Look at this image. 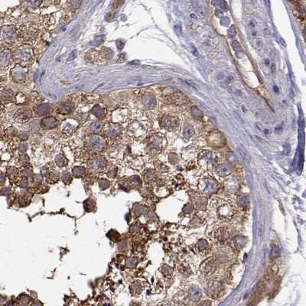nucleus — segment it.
<instances>
[{
  "label": "nucleus",
  "mask_w": 306,
  "mask_h": 306,
  "mask_svg": "<svg viewBox=\"0 0 306 306\" xmlns=\"http://www.w3.org/2000/svg\"><path fill=\"white\" fill-rule=\"evenodd\" d=\"M160 125L163 128L167 129H174L179 125V119L178 117H174V116L164 115L161 118Z\"/></svg>",
  "instance_id": "nucleus-1"
},
{
  "label": "nucleus",
  "mask_w": 306,
  "mask_h": 306,
  "mask_svg": "<svg viewBox=\"0 0 306 306\" xmlns=\"http://www.w3.org/2000/svg\"><path fill=\"white\" fill-rule=\"evenodd\" d=\"M87 145L91 150L99 151L105 146V141L99 136H93L88 139Z\"/></svg>",
  "instance_id": "nucleus-2"
},
{
  "label": "nucleus",
  "mask_w": 306,
  "mask_h": 306,
  "mask_svg": "<svg viewBox=\"0 0 306 306\" xmlns=\"http://www.w3.org/2000/svg\"><path fill=\"white\" fill-rule=\"evenodd\" d=\"M209 143L215 147H221L225 143L224 136L220 132H212L207 138Z\"/></svg>",
  "instance_id": "nucleus-3"
},
{
  "label": "nucleus",
  "mask_w": 306,
  "mask_h": 306,
  "mask_svg": "<svg viewBox=\"0 0 306 306\" xmlns=\"http://www.w3.org/2000/svg\"><path fill=\"white\" fill-rule=\"evenodd\" d=\"M106 162L105 159L100 156L95 157L92 159L89 163V167L92 171L96 172H99L103 171L105 168Z\"/></svg>",
  "instance_id": "nucleus-4"
},
{
  "label": "nucleus",
  "mask_w": 306,
  "mask_h": 306,
  "mask_svg": "<svg viewBox=\"0 0 306 306\" xmlns=\"http://www.w3.org/2000/svg\"><path fill=\"white\" fill-rule=\"evenodd\" d=\"M169 98H168V101L172 103H174L176 105L178 106H184L186 105L187 103H189V99L187 97L184 95V94H181V93H176L174 92V94H172V95L168 96Z\"/></svg>",
  "instance_id": "nucleus-5"
},
{
  "label": "nucleus",
  "mask_w": 306,
  "mask_h": 306,
  "mask_svg": "<svg viewBox=\"0 0 306 306\" xmlns=\"http://www.w3.org/2000/svg\"><path fill=\"white\" fill-rule=\"evenodd\" d=\"M0 37L6 43H11L15 39V31L11 27H4L0 30Z\"/></svg>",
  "instance_id": "nucleus-6"
},
{
  "label": "nucleus",
  "mask_w": 306,
  "mask_h": 306,
  "mask_svg": "<svg viewBox=\"0 0 306 306\" xmlns=\"http://www.w3.org/2000/svg\"><path fill=\"white\" fill-rule=\"evenodd\" d=\"M142 103L148 109H154L156 107V100L154 96L145 94L142 97Z\"/></svg>",
  "instance_id": "nucleus-7"
},
{
  "label": "nucleus",
  "mask_w": 306,
  "mask_h": 306,
  "mask_svg": "<svg viewBox=\"0 0 306 306\" xmlns=\"http://www.w3.org/2000/svg\"><path fill=\"white\" fill-rule=\"evenodd\" d=\"M41 124L44 128L52 129L57 126V121L54 117H48L43 119Z\"/></svg>",
  "instance_id": "nucleus-8"
},
{
  "label": "nucleus",
  "mask_w": 306,
  "mask_h": 306,
  "mask_svg": "<svg viewBox=\"0 0 306 306\" xmlns=\"http://www.w3.org/2000/svg\"><path fill=\"white\" fill-rule=\"evenodd\" d=\"M30 117L31 113L28 109H20L16 113V118L20 122H25Z\"/></svg>",
  "instance_id": "nucleus-9"
},
{
  "label": "nucleus",
  "mask_w": 306,
  "mask_h": 306,
  "mask_svg": "<svg viewBox=\"0 0 306 306\" xmlns=\"http://www.w3.org/2000/svg\"><path fill=\"white\" fill-rule=\"evenodd\" d=\"M84 207L87 212L94 211L96 208V202L92 199H87L84 202Z\"/></svg>",
  "instance_id": "nucleus-10"
},
{
  "label": "nucleus",
  "mask_w": 306,
  "mask_h": 306,
  "mask_svg": "<svg viewBox=\"0 0 306 306\" xmlns=\"http://www.w3.org/2000/svg\"><path fill=\"white\" fill-rule=\"evenodd\" d=\"M10 58V54L7 50H4L0 52V64L6 65Z\"/></svg>",
  "instance_id": "nucleus-11"
},
{
  "label": "nucleus",
  "mask_w": 306,
  "mask_h": 306,
  "mask_svg": "<svg viewBox=\"0 0 306 306\" xmlns=\"http://www.w3.org/2000/svg\"><path fill=\"white\" fill-rule=\"evenodd\" d=\"M191 113L192 117L197 120H202L203 119V113L200 109H198L197 107H192L191 108Z\"/></svg>",
  "instance_id": "nucleus-12"
},
{
  "label": "nucleus",
  "mask_w": 306,
  "mask_h": 306,
  "mask_svg": "<svg viewBox=\"0 0 306 306\" xmlns=\"http://www.w3.org/2000/svg\"><path fill=\"white\" fill-rule=\"evenodd\" d=\"M107 236L109 240H111L112 241H114V242H118L121 238L120 234H119L117 230H109V231L107 233Z\"/></svg>",
  "instance_id": "nucleus-13"
},
{
  "label": "nucleus",
  "mask_w": 306,
  "mask_h": 306,
  "mask_svg": "<svg viewBox=\"0 0 306 306\" xmlns=\"http://www.w3.org/2000/svg\"><path fill=\"white\" fill-rule=\"evenodd\" d=\"M120 134V129L118 126H111L107 131V136L111 138H115Z\"/></svg>",
  "instance_id": "nucleus-14"
},
{
  "label": "nucleus",
  "mask_w": 306,
  "mask_h": 306,
  "mask_svg": "<svg viewBox=\"0 0 306 306\" xmlns=\"http://www.w3.org/2000/svg\"><path fill=\"white\" fill-rule=\"evenodd\" d=\"M183 134L184 136L187 139L191 138L194 134V129L193 126H191V125H185V126L184 127Z\"/></svg>",
  "instance_id": "nucleus-15"
},
{
  "label": "nucleus",
  "mask_w": 306,
  "mask_h": 306,
  "mask_svg": "<svg viewBox=\"0 0 306 306\" xmlns=\"http://www.w3.org/2000/svg\"><path fill=\"white\" fill-rule=\"evenodd\" d=\"M201 297V290L197 288H193L190 291V298L193 301L198 300L199 298Z\"/></svg>",
  "instance_id": "nucleus-16"
},
{
  "label": "nucleus",
  "mask_w": 306,
  "mask_h": 306,
  "mask_svg": "<svg viewBox=\"0 0 306 306\" xmlns=\"http://www.w3.org/2000/svg\"><path fill=\"white\" fill-rule=\"evenodd\" d=\"M0 98H1V99H2V101L6 102V103H9V102L11 100L12 95H11V92L7 91V90H4V91H2V93L0 94Z\"/></svg>",
  "instance_id": "nucleus-17"
},
{
  "label": "nucleus",
  "mask_w": 306,
  "mask_h": 306,
  "mask_svg": "<svg viewBox=\"0 0 306 306\" xmlns=\"http://www.w3.org/2000/svg\"><path fill=\"white\" fill-rule=\"evenodd\" d=\"M212 5L214 6H219L221 9H224L225 11L228 10L227 4L224 0H213Z\"/></svg>",
  "instance_id": "nucleus-18"
},
{
  "label": "nucleus",
  "mask_w": 306,
  "mask_h": 306,
  "mask_svg": "<svg viewBox=\"0 0 306 306\" xmlns=\"http://www.w3.org/2000/svg\"><path fill=\"white\" fill-rule=\"evenodd\" d=\"M12 76H13V79L15 81H21L20 80H22V78L25 77V74H24L23 71L16 70V71H13V72H12Z\"/></svg>",
  "instance_id": "nucleus-19"
},
{
  "label": "nucleus",
  "mask_w": 306,
  "mask_h": 306,
  "mask_svg": "<svg viewBox=\"0 0 306 306\" xmlns=\"http://www.w3.org/2000/svg\"><path fill=\"white\" fill-rule=\"evenodd\" d=\"M217 172L220 175H227L230 173V170L229 167L225 165V164H223L218 168Z\"/></svg>",
  "instance_id": "nucleus-20"
},
{
  "label": "nucleus",
  "mask_w": 306,
  "mask_h": 306,
  "mask_svg": "<svg viewBox=\"0 0 306 306\" xmlns=\"http://www.w3.org/2000/svg\"><path fill=\"white\" fill-rule=\"evenodd\" d=\"M162 139H161V138L159 137H154L152 139L151 145H152L154 148H158V149H159V148L162 146Z\"/></svg>",
  "instance_id": "nucleus-21"
},
{
  "label": "nucleus",
  "mask_w": 306,
  "mask_h": 306,
  "mask_svg": "<svg viewBox=\"0 0 306 306\" xmlns=\"http://www.w3.org/2000/svg\"><path fill=\"white\" fill-rule=\"evenodd\" d=\"M73 107L71 103H65L64 105L61 107V110L60 112L62 113H69L72 111Z\"/></svg>",
  "instance_id": "nucleus-22"
},
{
  "label": "nucleus",
  "mask_w": 306,
  "mask_h": 306,
  "mask_svg": "<svg viewBox=\"0 0 306 306\" xmlns=\"http://www.w3.org/2000/svg\"><path fill=\"white\" fill-rule=\"evenodd\" d=\"M217 184L214 181H208L206 183V191L207 192H213L214 190L216 189Z\"/></svg>",
  "instance_id": "nucleus-23"
},
{
  "label": "nucleus",
  "mask_w": 306,
  "mask_h": 306,
  "mask_svg": "<svg viewBox=\"0 0 306 306\" xmlns=\"http://www.w3.org/2000/svg\"><path fill=\"white\" fill-rule=\"evenodd\" d=\"M55 162L57 163V164L60 167H63L64 166L65 164H66V159L62 155H57L56 156Z\"/></svg>",
  "instance_id": "nucleus-24"
},
{
  "label": "nucleus",
  "mask_w": 306,
  "mask_h": 306,
  "mask_svg": "<svg viewBox=\"0 0 306 306\" xmlns=\"http://www.w3.org/2000/svg\"><path fill=\"white\" fill-rule=\"evenodd\" d=\"M84 172H85V169L83 167H74L73 168V173L76 177H81L83 174H84Z\"/></svg>",
  "instance_id": "nucleus-25"
},
{
  "label": "nucleus",
  "mask_w": 306,
  "mask_h": 306,
  "mask_svg": "<svg viewBox=\"0 0 306 306\" xmlns=\"http://www.w3.org/2000/svg\"><path fill=\"white\" fill-rule=\"evenodd\" d=\"M62 180L65 184H70L72 181V178H71V175L70 174V172H64L62 174Z\"/></svg>",
  "instance_id": "nucleus-26"
},
{
  "label": "nucleus",
  "mask_w": 306,
  "mask_h": 306,
  "mask_svg": "<svg viewBox=\"0 0 306 306\" xmlns=\"http://www.w3.org/2000/svg\"><path fill=\"white\" fill-rule=\"evenodd\" d=\"M102 126H103V125H102L101 122H94V123L91 124V126H90V129H91L93 132H99L102 129Z\"/></svg>",
  "instance_id": "nucleus-27"
},
{
  "label": "nucleus",
  "mask_w": 306,
  "mask_h": 306,
  "mask_svg": "<svg viewBox=\"0 0 306 306\" xmlns=\"http://www.w3.org/2000/svg\"><path fill=\"white\" fill-rule=\"evenodd\" d=\"M93 113L95 114V116L98 118H102L104 115V112H103V109L100 107H94V109H93Z\"/></svg>",
  "instance_id": "nucleus-28"
},
{
  "label": "nucleus",
  "mask_w": 306,
  "mask_h": 306,
  "mask_svg": "<svg viewBox=\"0 0 306 306\" xmlns=\"http://www.w3.org/2000/svg\"><path fill=\"white\" fill-rule=\"evenodd\" d=\"M99 186L101 190H106L109 186V181L107 179H101L99 182Z\"/></svg>",
  "instance_id": "nucleus-29"
},
{
  "label": "nucleus",
  "mask_w": 306,
  "mask_h": 306,
  "mask_svg": "<svg viewBox=\"0 0 306 306\" xmlns=\"http://www.w3.org/2000/svg\"><path fill=\"white\" fill-rule=\"evenodd\" d=\"M234 243H235V245L237 247H242L245 244V240L243 237H237L234 240Z\"/></svg>",
  "instance_id": "nucleus-30"
},
{
  "label": "nucleus",
  "mask_w": 306,
  "mask_h": 306,
  "mask_svg": "<svg viewBox=\"0 0 306 306\" xmlns=\"http://www.w3.org/2000/svg\"><path fill=\"white\" fill-rule=\"evenodd\" d=\"M174 92H175V90H174V88L169 87L164 88V90H163V95L165 96V97H168V96L174 94Z\"/></svg>",
  "instance_id": "nucleus-31"
},
{
  "label": "nucleus",
  "mask_w": 306,
  "mask_h": 306,
  "mask_svg": "<svg viewBox=\"0 0 306 306\" xmlns=\"http://www.w3.org/2000/svg\"><path fill=\"white\" fill-rule=\"evenodd\" d=\"M231 45H232V48H233V49L234 50V51H235L236 52L240 51L241 50H242V48H241L240 44L239 41H237V40L233 41Z\"/></svg>",
  "instance_id": "nucleus-32"
},
{
  "label": "nucleus",
  "mask_w": 306,
  "mask_h": 306,
  "mask_svg": "<svg viewBox=\"0 0 306 306\" xmlns=\"http://www.w3.org/2000/svg\"><path fill=\"white\" fill-rule=\"evenodd\" d=\"M20 304L21 305H27L29 302V297L26 295H21V296L19 297V299Z\"/></svg>",
  "instance_id": "nucleus-33"
},
{
  "label": "nucleus",
  "mask_w": 306,
  "mask_h": 306,
  "mask_svg": "<svg viewBox=\"0 0 306 306\" xmlns=\"http://www.w3.org/2000/svg\"><path fill=\"white\" fill-rule=\"evenodd\" d=\"M48 110H49V108H48V107H47V106H45V105H42V106H41L39 108H38V113H39L40 115H44V114H46V113H48Z\"/></svg>",
  "instance_id": "nucleus-34"
},
{
  "label": "nucleus",
  "mask_w": 306,
  "mask_h": 306,
  "mask_svg": "<svg viewBox=\"0 0 306 306\" xmlns=\"http://www.w3.org/2000/svg\"><path fill=\"white\" fill-rule=\"evenodd\" d=\"M228 34L230 38H234L236 36L237 32H236V29L234 25H231L230 27L229 30H228Z\"/></svg>",
  "instance_id": "nucleus-35"
},
{
  "label": "nucleus",
  "mask_w": 306,
  "mask_h": 306,
  "mask_svg": "<svg viewBox=\"0 0 306 306\" xmlns=\"http://www.w3.org/2000/svg\"><path fill=\"white\" fill-rule=\"evenodd\" d=\"M126 266H128V267H130V268L134 267L135 265H136V261H135V260L132 258L128 259V260H126Z\"/></svg>",
  "instance_id": "nucleus-36"
},
{
  "label": "nucleus",
  "mask_w": 306,
  "mask_h": 306,
  "mask_svg": "<svg viewBox=\"0 0 306 306\" xmlns=\"http://www.w3.org/2000/svg\"><path fill=\"white\" fill-rule=\"evenodd\" d=\"M43 181V176L40 174H37L34 176V182L35 183H41Z\"/></svg>",
  "instance_id": "nucleus-37"
},
{
  "label": "nucleus",
  "mask_w": 306,
  "mask_h": 306,
  "mask_svg": "<svg viewBox=\"0 0 306 306\" xmlns=\"http://www.w3.org/2000/svg\"><path fill=\"white\" fill-rule=\"evenodd\" d=\"M123 1H124V0H114L113 4V9H117L118 7H119V6L123 3Z\"/></svg>",
  "instance_id": "nucleus-38"
},
{
  "label": "nucleus",
  "mask_w": 306,
  "mask_h": 306,
  "mask_svg": "<svg viewBox=\"0 0 306 306\" xmlns=\"http://www.w3.org/2000/svg\"><path fill=\"white\" fill-rule=\"evenodd\" d=\"M20 186H21V187H28V186H29V181H28V179H27V178H23L21 182H20Z\"/></svg>",
  "instance_id": "nucleus-39"
},
{
  "label": "nucleus",
  "mask_w": 306,
  "mask_h": 306,
  "mask_svg": "<svg viewBox=\"0 0 306 306\" xmlns=\"http://www.w3.org/2000/svg\"><path fill=\"white\" fill-rule=\"evenodd\" d=\"M32 174V172L30 169H25L23 171V175L25 177H30Z\"/></svg>",
  "instance_id": "nucleus-40"
},
{
  "label": "nucleus",
  "mask_w": 306,
  "mask_h": 306,
  "mask_svg": "<svg viewBox=\"0 0 306 306\" xmlns=\"http://www.w3.org/2000/svg\"><path fill=\"white\" fill-rule=\"evenodd\" d=\"M223 15H224V14H223V11H222V10L218 9H217L215 10V15H216L217 18L223 17Z\"/></svg>",
  "instance_id": "nucleus-41"
},
{
  "label": "nucleus",
  "mask_w": 306,
  "mask_h": 306,
  "mask_svg": "<svg viewBox=\"0 0 306 306\" xmlns=\"http://www.w3.org/2000/svg\"><path fill=\"white\" fill-rule=\"evenodd\" d=\"M220 23H221L222 25L227 26V25H228V23H229V19H228L227 18H223V19H221V21H220Z\"/></svg>",
  "instance_id": "nucleus-42"
},
{
  "label": "nucleus",
  "mask_w": 306,
  "mask_h": 306,
  "mask_svg": "<svg viewBox=\"0 0 306 306\" xmlns=\"http://www.w3.org/2000/svg\"><path fill=\"white\" fill-rule=\"evenodd\" d=\"M19 151H20V152H25L27 150V145H25V144L20 145H19Z\"/></svg>",
  "instance_id": "nucleus-43"
},
{
  "label": "nucleus",
  "mask_w": 306,
  "mask_h": 306,
  "mask_svg": "<svg viewBox=\"0 0 306 306\" xmlns=\"http://www.w3.org/2000/svg\"><path fill=\"white\" fill-rule=\"evenodd\" d=\"M21 161L22 162H28L29 161V158L26 155H23L21 156Z\"/></svg>",
  "instance_id": "nucleus-44"
},
{
  "label": "nucleus",
  "mask_w": 306,
  "mask_h": 306,
  "mask_svg": "<svg viewBox=\"0 0 306 306\" xmlns=\"http://www.w3.org/2000/svg\"><path fill=\"white\" fill-rule=\"evenodd\" d=\"M51 179L53 180V182H57V180L59 179V176H58V174H53L51 176Z\"/></svg>",
  "instance_id": "nucleus-45"
},
{
  "label": "nucleus",
  "mask_w": 306,
  "mask_h": 306,
  "mask_svg": "<svg viewBox=\"0 0 306 306\" xmlns=\"http://www.w3.org/2000/svg\"><path fill=\"white\" fill-rule=\"evenodd\" d=\"M19 137H20V139H26L27 138H28V135H27L26 132H21V133L19 135Z\"/></svg>",
  "instance_id": "nucleus-46"
},
{
  "label": "nucleus",
  "mask_w": 306,
  "mask_h": 306,
  "mask_svg": "<svg viewBox=\"0 0 306 306\" xmlns=\"http://www.w3.org/2000/svg\"><path fill=\"white\" fill-rule=\"evenodd\" d=\"M117 47H118L119 49H122V47H123V45H124V44L122 43V41H117Z\"/></svg>",
  "instance_id": "nucleus-47"
},
{
  "label": "nucleus",
  "mask_w": 306,
  "mask_h": 306,
  "mask_svg": "<svg viewBox=\"0 0 306 306\" xmlns=\"http://www.w3.org/2000/svg\"><path fill=\"white\" fill-rule=\"evenodd\" d=\"M2 194H4V195H8L9 194V189L8 188V187H6V188H4L3 190H2Z\"/></svg>",
  "instance_id": "nucleus-48"
},
{
  "label": "nucleus",
  "mask_w": 306,
  "mask_h": 306,
  "mask_svg": "<svg viewBox=\"0 0 306 306\" xmlns=\"http://www.w3.org/2000/svg\"><path fill=\"white\" fill-rule=\"evenodd\" d=\"M76 51H73L72 53H71V56H70V57H69L68 60H73V59H74L75 57H76Z\"/></svg>",
  "instance_id": "nucleus-49"
},
{
  "label": "nucleus",
  "mask_w": 306,
  "mask_h": 306,
  "mask_svg": "<svg viewBox=\"0 0 306 306\" xmlns=\"http://www.w3.org/2000/svg\"><path fill=\"white\" fill-rule=\"evenodd\" d=\"M5 179H6L5 174L2 172H0V182H5Z\"/></svg>",
  "instance_id": "nucleus-50"
},
{
  "label": "nucleus",
  "mask_w": 306,
  "mask_h": 306,
  "mask_svg": "<svg viewBox=\"0 0 306 306\" xmlns=\"http://www.w3.org/2000/svg\"><path fill=\"white\" fill-rule=\"evenodd\" d=\"M233 80V76H229L227 77V80H226V83H227V84H230Z\"/></svg>",
  "instance_id": "nucleus-51"
},
{
  "label": "nucleus",
  "mask_w": 306,
  "mask_h": 306,
  "mask_svg": "<svg viewBox=\"0 0 306 306\" xmlns=\"http://www.w3.org/2000/svg\"><path fill=\"white\" fill-rule=\"evenodd\" d=\"M275 70H276V67H275V64H272L271 65V71L272 74H274V73L275 72Z\"/></svg>",
  "instance_id": "nucleus-52"
},
{
  "label": "nucleus",
  "mask_w": 306,
  "mask_h": 306,
  "mask_svg": "<svg viewBox=\"0 0 306 306\" xmlns=\"http://www.w3.org/2000/svg\"><path fill=\"white\" fill-rule=\"evenodd\" d=\"M134 211L137 213V214H141L142 212V209H141L140 207H136V208L134 209Z\"/></svg>",
  "instance_id": "nucleus-53"
},
{
  "label": "nucleus",
  "mask_w": 306,
  "mask_h": 306,
  "mask_svg": "<svg viewBox=\"0 0 306 306\" xmlns=\"http://www.w3.org/2000/svg\"><path fill=\"white\" fill-rule=\"evenodd\" d=\"M197 11H198V13L200 14L201 16H204V10L203 9H200L197 10Z\"/></svg>",
  "instance_id": "nucleus-54"
},
{
  "label": "nucleus",
  "mask_w": 306,
  "mask_h": 306,
  "mask_svg": "<svg viewBox=\"0 0 306 306\" xmlns=\"http://www.w3.org/2000/svg\"><path fill=\"white\" fill-rule=\"evenodd\" d=\"M280 43H281L282 45H283V46H284V47H285V46H286V44H285V41L283 40V38H280Z\"/></svg>",
  "instance_id": "nucleus-55"
},
{
  "label": "nucleus",
  "mask_w": 306,
  "mask_h": 306,
  "mask_svg": "<svg viewBox=\"0 0 306 306\" xmlns=\"http://www.w3.org/2000/svg\"><path fill=\"white\" fill-rule=\"evenodd\" d=\"M192 49H193V50H192V51H193L194 54V55H197V49H196V48H194V46H193V47H192Z\"/></svg>",
  "instance_id": "nucleus-56"
},
{
  "label": "nucleus",
  "mask_w": 306,
  "mask_h": 306,
  "mask_svg": "<svg viewBox=\"0 0 306 306\" xmlns=\"http://www.w3.org/2000/svg\"><path fill=\"white\" fill-rule=\"evenodd\" d=\"M274 90H275V91L277 92V93H278V92H279V90H278L277 87H274Z\"/></svg>",
  "instance_id": "nucleus-57"
},
{
  "label": "nucleus",
  "mask_w": 306,
  "mask_h": 306,
  "mask_svg": "<svg viewBox=\"0 0 306 306\" xmlns=\"http://www.w3.org/2000/svg\"><path fill=\"white\" fill-rule=\"evenodd\" d=\"M289 1H290V2H294V0H289Z\"/></svg>",
  "instance_id": "nucleus-58"
}]
</instances>
